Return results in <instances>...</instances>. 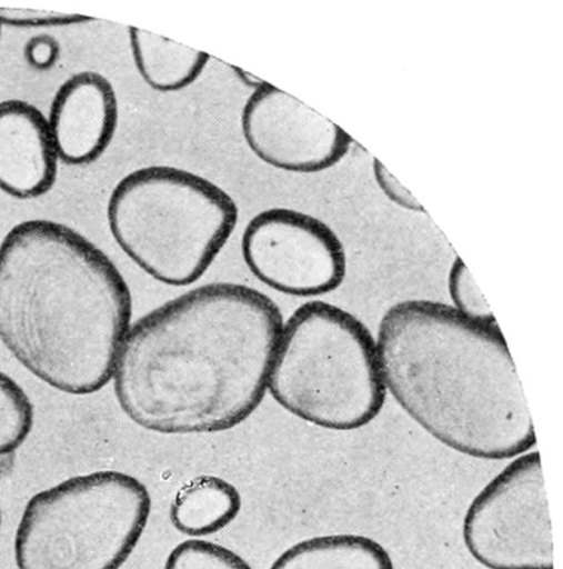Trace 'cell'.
<instances>
[{"instance_id": "6da1fadb", "label": "cell", "mask_w": 563, "mask_h": 569, "mask_svg": "<svg viewBox=\"0 0 563 569\" xmlns=\"http://www.w3.org/2000/svg\"><path fill=\"white\" fill-rule=\"evenodd\" d=\"M282 326L279 307L254 288L191 289L130 326L112 375L115 399L148 431L229 430L263 400Z\"/></svg>"}, {"instance_id": "7a4b0ae2", "label": "cell", "mask_w": 563, "mask_h": 569, "mask_svg": "<svg viewBox=\"0 0 563 569\" xmlns=\"http://www.w3.org/2000/svg\"><path fill=\"white\" fill-rule=\"evenodd\" d=\"M131 316L120 270L74 229L31 219L1 240L0 341L49 387L74 396L102 389Z\"/></svg>"}, {"instance_id": "3957f363", "label": "cell", "mask_w": 563, "mask_h": 569, "mask_svg": "<svg viewBox=\"0 0 563 569\" xmlns=\"http://www.w3.org/2000/svg\"><path fill=\"white\" fill-rule=\"evenodd\" d=\"M375 340L386 391L439 442L485 460L515 458L536 445L496 322L443 302L406 299L383 313Z\"/></svg>"}, {"instance_id": "277c9868", "label": "cell", "mask_w": 563, "mask_h": 569, "mask_svg": "<svg viewBox=\"0 0 563 569\" xmlns=\"http://www.w3.org/2000/svg\"><path fill=\"white\" fill-rule=\"evenodd\" d=\"M235 201L187 169L152 164L122 177L107 202L110 233L154 280L184 287L200 279L231 237Z\"/></svg>"}, {"instance_id": "5b68a950", "label": "cell", "mask_w": 563, "mask_h": 569, "mask_svg": "<svg viewBox=\"0 0 563 569\" xmlns=\"http://www.w3.org/2000/svg\"><path fill=\"white\" fill-rule=\"evenodd\" d=\"M268 391L309 423L360 429L376 418L386 399L376 340L345 309L308 301L283 322Z\"/></svg>"}, {"instance_id": "8992f818", "label": "cell", "mask_w": 563, "mask_h": 569, "mask_svg": "<svg viewBox=\"0 0 563 569\" xmlns=\"http://www.w3.org/2000/svg\"><path fill=\"white\" fill-rule=\"evenodd\" d=\"M151 497L135 477L101 470L33 495L14 535L18 569H120L149 520Z\"/></svg>"}, {"instance_id": "52a82bcc", "label": "cell", "mask_w": 563, "mask_h": 569, "mask_svg": "<svg viewBox=\"0 0 563 569\" xmlns=\"http://www.w3.org/2000/svg\"><path fill=\"white\" fill-rule=\"evenodd\" d=\"M463 543L486 569H553V539L539 451L515 457L472 499Z\"/></svg>"}, {"instance_id": "ba28073f", "label": "cell", "mask_w": 563, "mask_h": 569, "mask_svg": "<svg viewBox=\"0 0 563 569\" xmlns=\"http://www.w3.org/2000/svg\"><path fill=\"white\" fill-rule=\"evenodd\" d=\"M241 253L257 279L290 296L329 293L346 274V254L338 234L319 218L286 207L264 209L248 221Z\"/></svg>"}, {"instance_id": "9c48e42d", "label": "cell", "mask_w": 563, "mask_h": 569, "mask_svg": "<svg viewBox=\"0 0 563 569\" xmlns=\"http://www.w3.org/2000/svg\"><path fill=\"white\" fill-rule=\"evenodd\" d=\"M243 140L263 163L293 173H315L339 163L353 139L325 116L262 81L240 116Z\"/></svg>"}, {"instance_id": "30bf717a", "label": "cell", "mask_w": 563, "mask_h": 569, "mask_svg": "<svg viewBox=\"0 0 563 569\" xmlns=\"http://www.w3.org/2000/svg\"><path fill=\"white\" fill-rule=\"evenodd\" d=\"M119 120L118 98L104 76L92 70L73 73L54 92L47 116L59 161L87 166L110 146Z\"/></svg>"}, {"instance_id": "8fae6325", "label": "cell", "mask_w": 563, "mask_h": 569, "mask_svg": "<svg viewBox=\"0 0 563 569\" xmlns=\"http://www.w3.org/2000/svg\"><path fill=\"white\" fill-rule=\"evenodd\" d=\"M58 162L47 117L23 100L0 101V190L20 200L39 198L52 189Z\"/></svg>"}, {"instance_id": "7c38bea8", "label": "cell", "mask_w": 563, "mask_h": 569, "mask_svg": "<svg viewBox=\"0 0 563 569\" xmlns=\"http://www.w3.org/2000/svg\"><path fill=\"white\" fill-rule=\"evenodd\" d=\"M133 64L142 81L161 93L187 89L202 74L210 56L135 27L128 28Z\"/></svg>"}, {"instance_id": "4fadbf2b", "label": "cell", "mask_w": 563, "mask_h": 569, "mask_svg": "<svg viewBox=\"0 0 563 569\" xmlns=\"http://www.w3.org/2000/svg\"><path fill=\"white\" fill-rule=\"evenodd\" d=\"M270 569H394L386 549L359 533H331L285 549Z\"/></svg>"}, {"instance_id": "5bb4252c", "label": "cell", "mask_w": 563, "mask_h": 569, "mask_svg": "<svg viewBox=\"0 0 563 569\" xmlns=\"http://www.w3.org/2000/svg\"><path fill=\"white\" fill-rule=\"evenodd\" d=\"M241 496L229 481L202 475L187 481L174 495L170 520L190 537L215 533L230 525L241 510Z\"/></svg>"}, {"instance_id": "9a60e30c", "label": "cell", "mask_w": 563, "mask_h": 569, "mask_svg": "<svg viewBox=\"0 0 563 569\" xmlns=\"http://www.w3.org/2000/svg\"><path fill=\"white\" fill-rule=\"evenodd\" d=\"M33 406L21 386L0 371V456L11 453L28 438Z\"/></svg>"}, {"instance_id": "2e32d148", "label": "cell", "mask_w": 563, "mask_h": 569, "mask_svg": "<svg viewBox=\"0 0 563 569\" xmlns=\"http://www.w3.org/2000/svg\"><path fill=\"white\" fill-rule=\"evenodd\" d=\"M164 569H252L231 549L202 539H189L168 555Z\"/></svg>"}, {"instance_id": "e0dca14e", "label": "cell", "mask_w": 563, "mask_h": 569, "mask_svg": "<svg viewBox=\"0 0 563 569\" xmlns=\"http://www.w3.org/2000/svg\"><path fill=\"white\" fill-rule=\"evenodd\" d=\"M448 288L452 307L483 322H496L489 303L463 261L455 257L449 271Z\"/></svg>"}, {"instance_id": "ac0fdd59", "label": "cell", "mask_w": 563, "mask_h": 569, "mask_svg": "<svg viewBox=\"0 0 563 569\" xmlns=\"http://www.w3.org/2000/svg\"><path fill=\"white\" fill-rule=\"evenodd\" d=\"M91 20L90 17L76 13L0 7V24L14 28L64 27Z\"/></svg>"}, {"instance_id": "d6986e66", "label": "cell", "mask_w": 563, "mask_h": 569, "mask_svg": "<svg viewBox=\"0 0 563 569\" xmlns=\"http://www.w3.org/2000/svg\"><path fill=\"white\" fill-rule=\"evenodd\" d=\"M372 171L380 190L391 202L409 211L426 213L422 204L378 158H373Z\"/></svg>"}, {"instance_id": "ffe728a7", "label": "cell", "mask_w": 563, "mask_h": 569, "mask_svg": "<svg viewBox=\"0 0 563 569\" xmlns=\"http://www.w3.org/2000/svg\"><path fill=\"white\" fill-rule=\"evenodd\" d=\"M23 57L32 69L37 71L50 70L60 58V43L49 33L34 34L26 41Z\"/></svg>"}, {"instance_id": "44dd1931", "label": "cell", "mask_w": 563, "mask_h": 569, "mask_svg": "<svg viewBox=\"0 0 563 569\" xmlns=\"http://www.w3.org/2000/svg\"><path fill=\"white\" fill-rule=\"evenodd\" d=\"M0 527H1V510H0Z\"/></svg>"}, {"instance_id": "7402d4cb", "label": "cell", "mask_w": 563, "mask_h": 569, "mask_svg": "<svg viewBox=\"0 0 563 569\" xmlns=\"http://www.w3.org/2000/svg\"><path fill=\"white\" fill-rule=\"evenodd\" d=\"M1 28H2V26L0 24V36H1Z\"/></svg>"}]
</instances>
